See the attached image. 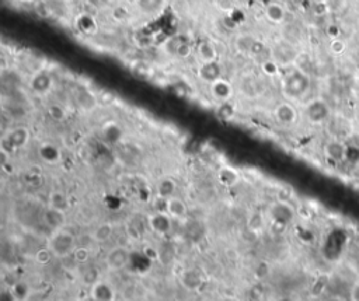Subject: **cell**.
Instances as JSON below:
<instances>
[{
	"label": "cell",
	"instance_id": "e575fe53",
	"mask_svg": "<svg viewBox=\"0 0 359 301\" xmlns=\"http://www.w3.org/2000/svg\"><path fill=\"white\" fill-rule=\"evenodd\" d=\"M35 13L42 18H49L53 14V10L47 2H38L35 5Z\"/></svg>",
	"mask_w": 359,
	"mask_h": 301
},
{
	"label": "cell",
	"instance_id": "d6986e66",
	"mask_svg": "<svg viewBox=\"0 0 359 301\" xmlns=\"http://www.w3.org/2000/svg\"><path fill=\"white\" fill-rule=\"evenodd\" d=\"M170 44L173 45V47H171V52L170 53L174 55L175 58L181 59V60H186V59L191 58L192 53L195 52L191 42H190V41L183 40L181 37H178V38H173V40L170 41Z\"/></svg>",
	"mask_w": 359,
	"mask_h": 301
},
{
	"label": "cell",
	"instance_id": "b9f144b4",
	"mask_svg": "<svg viewBox=\"0 0 359 301\" xmlns=\"http://www.w3.org/2000/svg\"><path fill=\"white\" fill-rule=\"evenodd\" d=\"M325 301H345L342 297H340V295H333V297H328Z\"/></svg>",
	"mask_w": 359,
	"mask_h": 301
},
{
	"label": "cell",
	"instance_id": "7bdbcfd3",
	"mask_svg": "<svg viewBox=\"0 0 359 301\" xmlns=\"http://www.w3.org/2000/svg\"><path fill=\"white\" fill-rule=\"evenodd\" d=\"M275 301H293L290 297H286V295H284V297H279L278 300H275Z\"/></svg>",
	"mask_w": 359,
	"mask_h": 301
},
{
	"label": "cell",
	"instance_id": "7a4b0ae2",
	"mask_svg": "<svg viewBox=\"0 0 359 301\" xmlns=\"http://www.w3.org/2000/svg\"><path fill=\"white\" fill-rule=\"evenodd\" d=\"M266 220L270 221V224L273 228H279L285 230L286 227H289L296 219V210L292 206L289 200H277L271 203L266 209Z\"/></svg>",
	"mask_w": 359,
	"mask_h": 301
},
{
	"label": "cell",
	"instance_id": "484cf974",
	"mask_svg": "<svg viewBox=\"0 0 359 301\" xmlns=\"http://www.w3.org/2000/svg\"><path fill=\"white\" fill-rule=\"evenodd\" d=\"M131 72L135 77L140 80H149L153 77V68L145 60H133L131 63Z\"/></svg>",
	"mask_w": 359,
	"mask_h": 301
},
{
	"label": "cell",
	"instance_id": "d590c367",
	"mask_svg": "<svg viewBox=\"0 0 359 301\" xmlns=\"http://www.w3.org/2000/svg\"><path fill=\"white\" fill-rule=\"evenodd\" d=\"M72 256L77 263H86L90 259V251L86 247H77Z\"/></svg>",
	"mask_w": 359,
	"mask_h": 301
},
{
	"label": "cell",
	"instance_id": "e0dca14e",
	"mask_svg": "<svg viewBox=\"0 0 359 301\" xmlns=\"http://www.w3.org/2000/svg\"><path fill=\"white\" fill-rule=\"evenodd\" d=\"M264 14H265L266 20L274 25H281L286 20V10L278 2L266 3L265 9H264Z\"/></svg>",
	"mask_w": 359,
	"mask_h": 301
},
{
	"label": "cell",
	"instance_id": "ffe728a7",
	"mask_svg": "<svg viewBox=\"0 0 359 301\" xmlns=\"http://www.w3.org/2000/svg\"><path fill=\"white\" fill-rule=\"evenodd\" d=\"M75 99L77 107H79L80 110L86 111V112L93 111L94 108L97 107V104H99L97 97H96L90 90H87V88H79L75 94Z\"/></svg>",
	"mask_w": 359,
	"mask_h": 301
},
{
	"label": "cell",
	"instance_id": "44dd1931",
	"mask_svg": "<svg viewBox=\"0 0 359 301\" xmlns=\"http://www.w3.org/2000/svg\"><path fill=\"white\" fill-rule=\"evenodd\" d=\"M218 181L222 186L225 188H233L238 184L240 181V173L236 168L230 165H223L218 170Z\"/></svg>",
	"mask_w": 359,
	"mask_h": 301
},
{
	"label": "cell",
	"instance_id": "5bb4252c",
	"mask_svg": "<svg viewBox=\"0 0 359 301\" xmlns=\"http://www.w3.org/2000/svg\"><path fill=\"white\" fill-rule=\"evenodd\" d=\"M198 79L206 84L214 83L215 80H218L220 77H223L222 75V66L218 62H211V63H199V68L197 70Z\"/></svg>",
	"mask_w": 359,
	"mask_h": 301
},
{
	"label": "cell",
	"instance_id": "f546056e",
	"mask_svg": "<svg viewBox=\"0 0 359 301\" xmlns=\"http://www.w3.org/2000/svg\"><path fill=\"white\" fill-rule=\"evenodd\" d=\"M112 232H114V226L111 223H101L100 226H97V228L94 230L93 238L94 241L97 243H105L112 237Z\"/></svg>",
	"mask_w": 359,
	"mask_h": 301
},
{
	"label": "cell",
	"instance_id": "30bf717a",
	"mask_svg": "<svg viewBox=\"0 0 359 301\" xmlns=\"http://www.w3.org/2000/svg\"><path fill=\"white\" fill-rule=\"evenodd\" d=\"M209 94L211 97L219 104V103H226V101H232L233 94H234V88L230 81L220 77L218 80H215L214 83L208 84Z\"/></svg>",
	"mask_w": 359,
	"mask_h": 301
},
{
	"label": "cell",
	"instance_id": "2e32d148",
	"mask_svg": "<svg viewBox=\"0 0 359 301\" xmlns=\"http://www.w3.org/2000/svg\"><path fill=\"white\" fill-rule=\"evenodd\" d=\"M199 63H211L218 62V49L211 41H201L195 48Z\"/></svg>",
	"mask_w": 359,
	"mask_h": 301
},
{
	"label": "cell",
	"instance_id": "ac0fdd59",
	"mask_svg": "<svg viewBox=\"0 0 359 301\" xmlns=\"http://www.w3.org/2000/svg\"><path fill=\"white\" fill-rule=\"evenodd\" d=\"M38 154H40L41 160L44 162H47L49 165H55L61 161L62 158V153H61V149L58 146L53 145V143H49V142H45L40 146L38 149Z\"/></svg>",
	"mask_w": 359,
	"mask_h": 301
},
{
	"label": "cell",
	"instance_id": "d4e9b609",
	"mask_svg": "<svg viewBox=\"0 0 359 301\" xmlns=\"http://www.w3.org/2000/svg\"><path fill=\"white\" fill-rule=\"evenodd\" d=\"M101 133L108 143H118V142H121L122 136H124L121 126L115 122H107L101 129Z\"/></svg>",
	"mask_w": 359,
	"mask_h": 301
},
{
	"label": "cell",
	"instance_id": "8d00e7d4",
	"mask_svg": "<svg viewBox=\"0 0 359 301\" xmlns=\"http://www.w3.org/2000/svg\"><path fill=\"white\" fill-rule=\"evenodd\" d=\"M261 69H262V72L268 76L278 75V72H279L278 64H277L275 60H265L264 63L261 64Z\"/></svg>",
	"mask_w": 359,
	"mask_h": 301
},
{
	"label": "cell",
	"instance_id": "7c38bea8",
	"mask_svg": "<svg viewBox=\"0 0 359 301\" xmlns=\"http://www.w3.org/2000/svg\"><path fill=\"white\" fill-rule=\"evenodd\" d=\"M324 156L336 164L344 162L348 158V145L341 140H330L324 145Z\"/></svg>",
	"mask_w": 359,
	"mask_h": 301
},
{
	"label": "cell",
	"instance_id": "f1b7e54d",
	"mask_svg": "<svg viewBox=\"0 0 359 301\" xmlns=\"http://www.w3.org/2000/svg\"><path fill=\"white\" fill-rule=\"evenodd\" d=\"M266 216L260 212H254L249 216L247 219V228L251 232H261L265 227Z\"/></svg>",
	"mask_w": 359,
	"mask_h": 301
},
{
	"label": "cell",
	"instance_id": "cb8c5ba5",
	"mask_svg": "<svg viewBox=\"0 0 359 301\" xmlns=\"http://www.w3.org/2000/svg\"><path fill=\"white\" fill-rule=\"evenodd\" d=\"M76 24H77V28L86 35H94L97 32V29H99L96 18L92 14H88V13H81L80 16H77Z\"/></svg>",
	"mask_w": 359,
	"mask_h": 301
},
{
	"label": "cell",
	"instance_id": "6da1fadb",
	"mask_svg": "<svg viewBox=\"0 0 359 301\" xmlns=\"http://www.w3.org/2000/svg\"><path fill=\"white\" fill-rule=\"evenodd\" d=\"M310 90V77L299 68L288 70L281 79V93L286 101H301Z\"/></svg>",
	"mask_w": 359,
	"mask_h": 301
},
{
	"label": "cell",
	"instance_id": "52a82bcc",
	"mask_svg": "<svg viewBox=\"0 0 359 301\" xmlns=\"http://www.w3.org/2000/svg\"><path fill=\"white\" fill-rule=\"evenodd\" d=\"M132 258L131 251L124 245H115L105 255V265L111 272H119L129 265Z\"/></svg>",
	"mask_w": 359,
	"mask_h": 301
},
{
	"label": "cell",
	"instance_id": "f35d334b",
	"mask_svg": "<svg viewBox=\"0 0 359 301\" xmlns=\"http://www.w3.org/2000/svg\"><path fill=\"white\" fill-rule=\"evenodd\" d=\"M349 301H359V279L349 287Z\"/></svg>",
	"mask_w": 359,
	"mask_h": 301
},
{
	"label": "cell",
	"instance_id": "ba28073f",
	"mask_svg": "<svg viewBox=\"0 0 359 301\" xmlns=\"http://www.w3.org/2000/svg\"><path fill=\"white\" fill-rule=\"evenodd\" d=\"M173 217L166 212H153L147 216V226L156 236L164 237L173 230Z\"/></svg>",
	"mask_w": 359,
	"mask_h": 301
},
{
	"label": "cell",
	"instance_id": "4316f807",
	"mask_svg": "<svg viewBox=\"0 0 359 301\" xmlns=\"http://www.w3.org/2000/svg\"><path fill=\"white\" fill-rule=\"evenodd\" d=\"M49 199H48V206H52L55 209H59V210H64V212H68L69 210V197L68 195L62 191H52L49 193Z\"/></svg>",
	"mask_w": 359,
	"mask_h": 301
},
{
	"label": "cell",
	"instance_id": "7402d4cb",
	"mask_svg": "<svg viewBox=\"0 0 359 301\" xmlns=\"http://www.w3.org/2000/svg\"><path fill=\"white\" fill-rule=\"evenodd\" d=\"M133 2L140 13H143L146 16H153L162 12L167 0H133Z\"/></svg>",
	"mask_w": 359,
	"mask_h": 301
},
{
	"label": "cell",
	"instance_id": "83f0119b",
	"mask_svg": "<svg viewBox=\"0 0 359 301\" xmlns=\"http://www.w3.org/2000/svg\"><path fill=\"white\" fill-rule=\"evenodd\" d=\"M237 114L236 105L233 104L232 101H226V103H219L218 108H216V116L219 118L220 121H232L234 119V116Z\"/></svg>",
	"mask_w": 359,
	"mask_h": 301
},
{
	"label": "cell",
	"instance_id": "1f68e13d",
	"mask_svg": "<svg viewBox=\"0 0 359 301\" xmlns=\"http://www.w3.org/2000/svg\"><path fill=\"white\" fill-rule=\"evenodd\" d=\"M48 115L51 116V119L55 122H65L68 119V111L64 105L61 104H51L48 107Z\"/></svg>",
	"mask_w": 359,
	"mask_h": 301
},
{
	"label": "cell",
	"instance_id": "4dcf8cb0",
	"mask_svg": "<svg viewBox=\"0 0 359 301\" xmlns=\"http://www.w3.org/2000/svg\"><path fill=\"white\" fill-rule=\"evenodd\" d=\"M255 40L250 34H242L237 35V38L234 40V47L237 48L240 52H251L253 45H254Z\"/></svg>",
	"mask_w": 359,
	"mask_h": 301
},
{
	"label": "cell",
	"instance_id": "277c9868",
	"mask_svg": "<svg viewBox=\"0 0 359 301\" xmlns=\"http://www.w3.org/2000/svg\"><path fill=\"white\" fill-rule=\"evenodd\" d=\"M31 133L27 126H13L2 138V153L13 154L29 143Z\"/></svg>",
	"mask_w": 359,
	"mask_h": 301
},
{
	"label": "cell",
	"instance_id": "60d3db41",
	"mask_svg": "<svg viewBox=\"0 0 359 301\" xmlns=\"http://www.w3.org/2000/svg\"><path fill=\"white\" fill-rule=\"evenodd\" d=\"M331 48H333L334 52H341L342 49H344V44L340 42V41H334V42L331 44Z\"/></svg>",
	"mask_w": 359,
	"mask_h": 301
},
{
	"label": "cell",
	"instance_id": "5b68a950",
	"mask_svg": "<svg viewBox=\"0 0 359 301\" xmlns=\"http://www.w3.org/2000/svg\"><path fill=\"white\" fill-rule=\"evenodd\" d=\"M303 114L310 125L317 126V125H323L324 122L328 121L331 115V108L325 99L313 98L309 103H306Z\"/></svg>",
	"mask_w": 359,
	"mask_h": 301
},
{
	"label": "cell",
	"instance_id": "4fadbf2b",
	"mask_svg": "<svg viewBox=\"0 0 359 301\" xmlns=\"http://www.w3.org/2000/svg\"><path fill=\"white\" fill-rule=\"evenodd\" d=\"M164 212L168 213L174 220H186L188 216V208L186 202L178 196H171L164 202Z\"/></svg>",
	"mask_w": 359,
	"mask_h": 301
},
{
	"label": "cell",
	"instance_id": "3957f363",
	"mask_svg": "<svg viewBox=\"0 0 359 301\" xmlns=\"http://www.w3.org/2000/svg\"><path fill=\"white\" fill-rule=\"evenodd\" d=\"M47 247L52 252L53 258L64 259V258L73 255L75 249L77 248V240H76L75 234L62 228L58 231H52V234L48 238Z\"/></svg>",
	"mask_w": 359,
	"mask_h": 301
},
{
	"label": "cell",
	"instance_id": "9a60e30c",
	"mask_svg": "<svg viewBox=\"0 0 359 301\" xmlns=\"http://www.w3.org/2000/svg\"><path fill=\"white\" fill-rule=\"evenodd\" d=\"M92 297L94 301H115V290L104 280H97L92 286Z\"/></svg>",
	"mask_w": 359,
	"mask_h": 301
},
{
	"label": "cell",
	"instance_id": "74e56055",
	"mask_svg": "<svg viewBox=\"0 0 359 301\" xmlns=\"http://www.w3.org/2000/svg\"><path fill=\"white\" fill-rule=\"evenodd\" d=\"M53 258L52 252L49 251V248H42L40 249L38 252H37V255H35V259H37V262H40V263H42V265H45V263H48V262L51 261Z\"/></svg>",
	"mask_w": 359,
	"mask_h": 301
},
{
	"label": "cell",
	"instance_id": "836d02e7",
	"mask_svg": "<svg viewBox=\"0 0 359 301\" xmlns=\"http://www.w3.org/2000/svg\"><path fill=\"white\" fill-rule=\"evenodd\" d=\"M128 16H129V10L125 6H121V5L114 7L112 12H111V17L115 23H124L128 18Z\"/></svg>",
	"mask_w": 359,
	"mask_h": 301
},
{
	"label": "cell",
	"instance_id": "8fae6325",
	"mask_svg": "<svg viewBox=\"0 0 359 301\" xmlns=\"http://www.w3.org/2000/svg\"><path fill=\"white\" fill-rule=\"evenodd\" d=\"M66 213L68 212L59 210L52 206H47L42 212V221L51 231H58L66 226V219H68Z\"/></svg>",
	"mask_w": 359,
	"mask_h": 301
},
{
	"label": "cell",
	"instance_id": "603a6c76",
	"mask_svg": "<svg viewBox=\"0 0 359 301\" xmlns=\"http://www.w3.org/2000/svg\"><path fill=\"white\" fill-rule=\"evenodd\" d=\"M175 191H177V184L173 178L170 177H166V178H162V180L157 182L156 185V195L155 197L157 199H168V197L175 196Z\"/></svg>",
	"mask_w": 359,
	"mask_h": 301
},
{
	"label": "cell",
	"instance_id": "ab89813d",
	"mask_svg": "<svg viewBox=\"0 0 359 301\" xmlns=\"http://www.w3.org/2000/svg\"><path fill=\"white\" fill-rule=\"evenodd\" d=\"M0 301H17V300H16V297L13 295L12 290H5V291L2 293V300Z\"/></svg>",
	"mask_w": 359,
	"mask_h": 301
},
{
	"label": "cell",
	"instance_id": "9c48e42d",
	"mask_svg": "<svg viewBox=\"0 0 359 301\" xmlns=\"http://www.w3.org/2000/svg\"><path fill=\"white\" fill-rule=\"evenodd\" d=\"M274 119L284 127H290L295 125L299 118L296 107L290 101H282L274 108Z\"/></svg>",
	"mask_w": 359,
	"mask_h": 301
},
{
	"label": "cell",
	"instance_id": "8992f818",
	"mask_svg": "<svg viewBox=\"0 0 359 301\" xmlns=\"http://www.w3.org/2000/svg\"><path fill=\"white\" fill-rule=\"evenodd\" d=\"M55 86L52 75L47 70H38L29 77L28 88L31 93L37 97H45L51 93Z\"/></svg>",
	"mask_w": 359,
	"mask_h": 301
},
{
	"label": "cell",
	"instance_id": "d6a6232c",
	"mask_svg": "<svg viewBox=\"0 0 359 301\" xmlns=\"http://www.w3.org/2000/svg\"><path fill=\"white\" fill-rule=\"evenodd\" d=\"M10 290H12L13 295L16 297L17 301H25L28 298L29 286L25 282H16V283H13Z\"/></svg>",
	"mask_w": 359,
	"mask_h": 301
}]
</instances>
